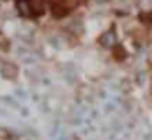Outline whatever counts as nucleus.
Masks as SVG:
<instances>
[{
  "label": "nucleus",
  "instance_id": "1",
  "mask_svg": "<svg viewBox=\"0 0 152 140\" xmlns=\"http://www.w3.org/2000/svg\"><path fill=\"white\" fill-rule=\"evenodd\" d=\"M98 42H100V46H103V47H111L113 49L116 46V34H115V31H113V29L105 31L102 36H100Z\"/></svg>",
  "mask_w": 152,
  "mask_h": 140
},
{
  "label": "nucleus",
  "instance_id": "2",
  "mask_svg": "<svg viewBox=\"0 0 152 140\" xmlns=\"http://www.w3.org/2000/svg\"><path fill=\"white\" fill-rule=\"evenodd\" d=\"M113 54H115V57H118V60H123V59L126 57V51L123 46H118L116 44L115 47H113Z\"/></svg>",
  "mask_w": 152,
  "mask_h": 140
}]
</instances>
